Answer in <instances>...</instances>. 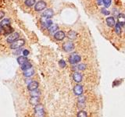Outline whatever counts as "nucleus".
I'll list each match as a JSON object with an SVG mask.
<instances>
[{"mask_svg":"<svg viewBox=\"0 0 125 117\" xmlns=\"http://www.w3.org/2000/svg\"><path fill=\"white\" fill-rule=\"evenodd\" d=\"M34 116L35 117H44L45 110L42 105H38L34 107Z\"/></svg>","mask_w":125,"mask_h":117,"instance_id":"1","label":"nucleus"},{"mask_svg":"<svg viewBox=\"0 0 125 117\" xmlns=\"http://www.w3.org/2000/svg\"><path fill=\"white\" fill-rule=\"evenodd\" d=\"M81 56H80L79 55L77 54V53H73V54H71L69 56V58H68L70 63H71L73 65L78 63L79 62L81 61Z\"/></svg>","mask_w":125,"mask_h":117,"instance_id":"2","label":"nucleus"},{"mask_svg":"<svg viewBox=\"0 0 125 117\" xmlns=\"http://www.w3.org/2000/svg\"><path fill=\"white\" fill-rule=\"evenodd\" d=\"M24 40L23 39H19V40L15 41L14 42H13L12 44H10V48L12 49H19L20 48H21L24 45Z\"/></svg>","mask_w":125,"mask_h":117,"instance_id":"3","label":"nucleus"},{"mask_svg":"<svg viewBox=\"0 0 125 117\" xmlns=\"http://www.w3.org/2000/svg\"><path fill=\"white\" fill-rule=\"evenodd\" d=\"M63 48L64 51L66 52H70L73 50V48H74V45H73V42L67 41V42H65V43L63 44Z\"/></svg>","mask_w":125,"mask_h":117,"instance_id":"4","label":"nucleus"},{"mask_svg":"<svg viewBox=\"0 0 125 117\" xmlns=\"http://www.w3.org/2000/svg\"><path fill=\"white\" fill-rule=\"evenodd\" d=\"M46 2L41 0V1L38 2L36 4H35L34 10L37 12H40L41 10H43L44 9H46Z\"/></svg>","mask_w":125,"mask_h":117,"instance_id":"5","label":"nucleus"},{"mask_svg":"<svg viewBox=\"0 0 125 117\" xmlns=\"http://www.w3.org/2000/svg\"><path fill=\"white\" fill-rule=\"evenodd\" d=\"M19 38V34L17 32H13L12 34H10L9 35V37L6 39V41H7L8 43H13V42H14L15 41L17 40V38Z\"/></svg>","mask_w":125,"mask_h":117,"instance_id":"6","label":"nucleus"},{"mask_svg":"<svg viewBox=\"0 0 125 117\" xmlns=\"http://www.w3.org/2000/svg\"><path fill=\"white\" fill-rule=\"evenodd\" d=\"M83 87L81 85V84H77V85L74 86L73 87V93L75 94L76 95H81L83 94Z\"/></svg>","mask_w":125,"mask_h":117,"instance_id":"7","label":"nucleus"},{"mask_svg":"<svg viewBox=\"0 0 125 117\" xmlns=\"http://www.w3.org/2000/svg\"><path fill=\"white\" fill-rule=\"evenodd\" d=\"M53 14H54V13L53 11V9H46V11H44L42 13V17L44 18H46V19H50V18H52L53 17Z\"/></svg>","mask_w":125,"mask_h":117,"instance_id":"8","label":"nucleus"},{"mask_svg":"<svg viewBox=\"0 0 125 117\" xmlns=\"http://www.w3.org/2000/svg\"><path fill=\"white\" fill-rule=\"evenodd\" d=\"M38 87V83L37 81H31V82L27 84V89L32 91L37 90Z\"/></svg>","mask_w":125,"mask_h":117,"instance_id":"9","label":"nucleus"},{"mask_svg":"<svg viewBox=\"0 0 125 117\" xmlns=\"http://www.w3.org/2000/svg\"><path fill=\"white\" fill-rule=\"evenodd\" d=\"M65 33H64L63 31H57L56 33L54 34V38H55L57 41H62L63 39H64V38H65Z\"/></svg>","mask_w":125,"mask_h":117,"instance_id":"10","label":"nucleus"},{"mask_svg":"<svg viewBox=\"0 0 125 117\" xmlns=\"http://www.w3.org/2000/svg\"><path fill=\"white\" fill-rule=\"evenodd\" d=\"M73 79L75 82L80 83V82H81V80H82V75L78 72H74L73 74Z\"/></svg>","mask_w":125,"mask_h":117,"instance_id":"11","label":"nucleus"},{"mask_svg":"<svg viewBox=\"0 0 125 117\" xmlns=\"http://www.w3.org/2000/svg\"><path fill=\"white\" fill-rule=\"evenodd\" d=\"M29 102L31 103V105H34V106H36L38 105H39L40 103V98L39 97H31Z\"/></svg>","mask_w":125,"mask_h":117,"instance_id":"12","label":"nucleus"},{"mask_svg":"<svg viewBox=\"0 0 125 117\" xmlns=\"http://www.w3.org/2000/svg\"><path fill=\"white\" fill-rule=\"evenodd\" d=\"M106 24L110 27H113L116 24V22H115V20L113 17H110L106 18Z\"/></svg>","mask_w":125,"mask_h":117,"instance_id":"13","label":"nucleus"},{"mask_svg":"<svg viewBox=\"0 0 125 117\" xmlns=\"http://www.w3.org/2000/svg\"><path fill=\"white\" fill-rule=\"evenodd\" d=\"M34 73V70H33V68H30V69H27L26 70L24 71V75L26 77H30L31 76H33Z\"/></svg>","mask_w":125,"mask_h":117,"instance_id":"14","label":"nucleus"},{"mask_svg":"<svg viewBox=\"0 0 125 117\" xmlns=\"http://www.w3.org/2000/svg\"><path fill=\"white\" fill-rule=\"evenodd\" d=\"M0 25L2 26V27L4 29L8 27H10V20L9 19H4L0 23Z\"/></svg>","mask_w":125,"mask_h":117,"instance_id":"15","label":"nucleus"},{"mask_svg":"<svg viewBox=\"0 0 125 117\" xmlns=\"http://www.w3.org/2000/svg\"><path fill=\"white\" fill-rule=\"evenodd\" d=\"M118 24L120 26L125 24V16L123 13H120L118 15Z\"/></svg>","mask_w":125,"mask_h":117,"instance_id":"16","label":"nucleus"},{"mask_svg":"<svg viewBox=\"0 0 125 117\" xmlns=\"http://www.w3.org/2000/svg\"><path fill=\"white\" fill-rule=\"evenodd\" d=\"M67 38L70 40H74V39L77 38V33L74 31H70L68 33H67Z\"/></svg>","mask_w":125,"mask_h":117,"instance_id":"17","label":"nucleus"},{"mask_svg":"<svg viewBox=\"0 0 125 117\" xmlns=\"http://www.w3.org/2000/svg\"><path fill=\"white\" fill-rule=\"evenodd\" d=\"M27 62H28V59L27 58V57L25 56H19L17 58V63L20 64V66L24 64L25 63H27Z\"/></svg>","mask_w":125,"mask_h":117,"instance_id":"18","label":"nucleus"},{"mask_svg":"<svg viewBox=\"0 0 125 117\" xmlns=\"http://www.w3.org/2000/svg\"><path fill=\"white\" fill-rule=\"evenodd\" d=\"M41 23H42V25L44 26V27H46V28H49L51 25L53 24V21L51 20H48V19H46L45 20H42L41 21Z\"/></svg>","mask_w":125,"mask_h":117,"instance_id":"19","label":"nucleus"},{"mask_svg":"<svg viewBox=\"0 0 125 117\" xmlns=\"http://www.w3.org/2000/svg\"><path fill=\"white\" fill-rule=\"evenodd\" d=\"M58 29H59V27H58V25L57 24H52L49 28H48V30H49V31L50 32V33L53 34L54 32H56L57 30H58Z\"/></svg>","mask_w":125,"mask_h":117,"instance_id":"20","label":"nucleus"},{"mask_svg":"<svg viewBox=\"0 0 125 117\" xmlns=\"http://www.w3.org/2000/svg\"><path fill=\"white\" fill-rule=\"evenodd\" d=\"M31 67H32V65L29 61L27 62V63H25L23 65H21V70H24V71L27 70V69H30V68H31Z\"/></svg>","mask_w":125,"mask_h":117,"instance_id":"21","label":"nucleus"},{"mask_svg":"<svg viewBox=\"0 0 125 117\" xmlns=\"http://www.w3.org/2000/svg\"><path fill=\"white\" fill-rule=\"evenodd\" d=\"M3 31H4V35H9L12 34L13 32V29L12 27H6V28H4L3 29Z\"/></svg>","mask_w":125,"mask_h":117,"instance_id":"22","label":"nucleus"},{"mask_svg":"<svg viewBox=\"0 0 125 117\" xmlns=\"http://www.w3.org/2000/svg\"><path fill=\"white\" fill-rule=\"evenodd\" d=\"M24 3L27 6H29V7H31V6H34L35 4V0H25Z\"/></svg>","mask_w":125,"mask_h":117,"instance_id":"23","label":"nucleus"},{"mask_svg":"<svg viewBox=\"0 0 125 117\" xmlns=\"http://www.w3.org/2000/svg\"><path fill=\"white\" fill-rule=\"evenodd\" d=\"M30 95L31 97H39L40 96V91L38 90L32 91H31Z\"/></svg>","mask_w":125,"mask_h":117,"instance_id":"24","label":"nucleus"},{"mask_svg":"<svg viewBox=\"0 0 125 117\" xmlns=\"http://www.w3.org/2000/svg\"><path fill=\"white\" fill-rule=\"evenodd\" d=\"M115 31H116V33L117 34H120L121 33V27L119 24H115Z\"/></svg>","mask_w":125,"mask_h":117,"instance_id":"25","label":"nucleus"},{"mask_svg":"<svg viewBox=\"0 0 125 117\" xmlns=\"http://www.w3.org/2000/svg\"><path fill=\"white\" fill-rule=\"evenodd\" d=\"M77 117H88L87 112H86L85 111H83V110H81V111H80L78 113V115H77Z\"/></svg>","mask_w":125,"mask_h":117,"instance_id":"26","label":"nucleus"},{"mask_svg":"<svg viewBox=\"0 0 125 117\" xmlns=\"http://www.w3.org/2000/svg\"><path fill=\"white\" fill-rule=\"evenodd\" d=\"M111 2H112V0H102V3H103V5L105 6V8H107V7H109V6H110Z\"/></svg>","mask_w":125,"mask_h":117,"instance_id":"27","label":"nucleus"},{"mask_svg":"<svg viewBox=\"0 0 125 117\" xmlns=\"http://www.w3.org/2000/svg\"><path fill=\"white\" fill-rule=\"evenodd\" d=\"M77 69H78V70H85L86 69V65L84 64V63H81V64H79L78 66H77Z\"/></svg>","mask_w":125,"mask_h":117,"instance_id":"28","label":"nucleus"},{"mask_svg":"<svg viewBox=\"0 0 125 117\" xmlns=\"http://www.w3.org/2000/svg\"><path fill=\"white\" fill-rule=\"evenodd\" d=\"M59 66L61 68H65L66 66V62L64 61L63 59H60L59 61Z\"/></svg>","mask_w":125,"mask_h":117,"instance_id":"29","label":"nucleus"},{"mask_svg":"<svg viewBox=\"0 0 125 117\" xmlns=\"http://www.w3.org/2000/svg\"><path fill=\"white\" fill-rule=\"evenodd\" d=\"M85 102V97L82 95L78 97V102Z\"/></svg>","mask_w":125,"mask_h":117,"instance_id":"30","label":"nucleus"},{"mask_svg":"<svg viewBox=\"0 0 125 117\" xmlns=\"http://www.w3.org/2000/svg\"><path fill=\"white\" fill-rule=\"evenodd\" d=\"M102 13H103L104 15H109L110 13V11H108L106 9H102Z\"/></svg>","mask_w":125,"mask_h":117,"instance_id":"31","label":"nucleus"},{"mask_svg":"<svg viewBox=\"0 0 125 117\" xmlns=\"http://www.w3.org/2000/svg\"><path fill=\"white\" fill-rule=\"evenodd\" d=\"M78 106L79 109H84L85 107V102H78Z\"/></svg>","mask_w":125,"mask_h":117,"instance_id":"32","label":"nucleus"},{"mask_svg":"<svg viewBox=\"0 0 125 117\" xmlns=\"http://www.w3.org/2000/svg\"><path fill=\"white\" fill-rule=\"evenodd\" d=\"M28 55H29V51L28 50H27V49H24V51H23V56H27Z\"/></svg>","mask_w":125,"mask_h":117,"instance_id":"33","label":"nucleus"},{"mask_svg":"<svg viewBox=\"0 0 125 117\" xmlns=\"http://www.w3.org/2000/svg\"><path fill=\"white\" fill-rule=\"evenodd\" d=\"M4 16H5L4 13H3L2 11H0V20H1L2 18L4 17Z\"/></svg>","mask_w":125,"mask_h":117,"instance_id":"34","label":"nucleus"},{"mask_svg":"<svg viewBox=\"0 0 125 117\" xmlns=\"http://www.w3.org/2000/svg\"><path fill=\"white\" fill-rule=\"evenodd\" d=\"M3 31V28L2 27V26L0 25V33H2V31Z\"/></svg>","mask_w":125,"mask_h":117,"instance_id":"35","label":"nucleus"},{"mask_svg":"<svg viewBox=\"0 0 125 117\" xmlns=\"http://www.w3.org/2000/svg\"><path fill=\"white\" fill-rule=\"evenodd\" d=\"M101 3H102V0H98V4L101 5Z\"/></svg>","mask_w":125,"mask_h":117,"instance_id":"36","label":"nucleus"}]
</instances>
